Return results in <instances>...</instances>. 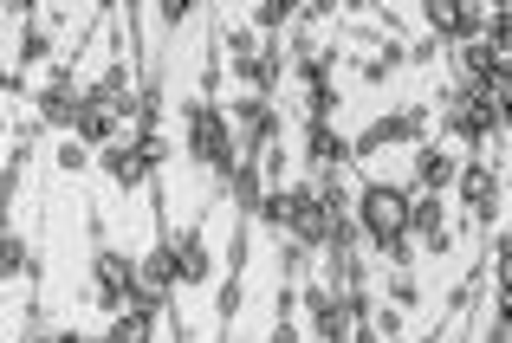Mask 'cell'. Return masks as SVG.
I'll return each mask as SVG.
<instances>
[{
    "label": "cell",
    "mask_w": 512,
    "mask_h": 343,
    "mask_svg": "<svg viewBox=\"0 0 512 343\" xmlns=\"http://www.w3.org/2000/svg\"><path fill=\"white\" fill-rule=\"evenodd\" d=\"M13 266H20V240L0 227V272H13Z\"/></svg>",
    "instance_id": "obj_13"
},
{
    "label": "cell",
    "mask_w": 512,
    "mask_h": 343,
    "mask_svg": "<svg viewBox=\"0 0 512 343\" xmlns=\"http://www.w3.org/2000/svg\"><path fill=\"white\" fill-rule=\"evenodd\" d=\"M104 343H111V337H104Z\"/></svg>",
    "instance_id": "obj_15"
},
{
    "label": "cell",
    "mask_w": 512,
    "mask_h": 343,
    "mask_svg": "<svg viewBox=\"0 0 512 343\" xmlns=\"http://www.w3.org/2000/svg\"><path fill=\"white\" fill-rule=\"evenodd\" d=\"M78 136H85V143H111V104H85V111H78Z\"/></svg>",
    "instance_id": "obj_5"
},
{
    "label": "cell",
    "mask_w": 512,
    "mask_h": 343,
    "mask_svg": "<svg viewBox=\"0 0 512 343\" xmlns=\"http://www.w3.org/2000/svg\"><path fill=\"white\" fill-rule=\"evenodd\" d=\"M363 221H370L376 240H402V233H409V201H402L396 188H370V195H363Z\"/></svg>",
    "instance_id": "obj_2"
},
{
    "label": "cell",
    "mask_w": 512,
    "mask_h": 343,
    "mask_svg": "<svg viewBox=\"0 0 512 343\" xmlns=\"http://www.w3.org/2000/svg\"><path fill=\"white\" fill-rule=\"evenodd\" d=\"M188 149H195L201 162H221V169H227V156H234V149H227L221 117H214V111H201V104L188 111Z\"/></svg>",
    "instance_id": "obj_3"
},
{
    "label": "cell",
    "mask_w": 512,
    "mask_h": 343,
    "mask_svg": "<svg viewBox=\"0 0 512 343\" xmlns=\"http://www.w3.org/2000/svg\"><path fill=\"white\" fill-rule=\"evenodd\" d=\"M312 156H318V162H338V156H344V149H338V143H331V130H312Z\"/></svg>",
    "instance_id": "obj_12"
},
{
    "label": "cell",
    "mask_w": 512,
    "mask_h": 343,
    "mask_svg": "<svg viewBox=\"0 0 512 343\" xmlns=\"http://www.w3.org/2000/svg\"><path fill=\"white\" fill-rule=\"evenodd\" d=\"M487 130V117L474 111V104H461V111H454V136H480Z\"/></svg>",
    "instance_id": "obj_9"
},
{
    "label": "cell",
    "mask_w": 512,
    "mask_h": 343,
    "mask_svg": "<svg viewBox=\"0 0 512 343\" xmlns=\"http://www.w3.org/2000/svg\"><path fill=\"white\" fill-rule=\"evenodd\" d=\"M448 175H454V169H448V156H435V149H428V156H422V182H428V188H441Z\"/></svg>",
    "instance_id": "obj_8"
},
{
    "label": "cell",
    "mask_w": 512,
    "mask_h": 343,
    "mask_svg": "<svg viewBox=\"0 0 512 343\" xmlns=\"http://www.w3.org/2000/svg\"><path fill=\"white\" fill-rule=\"evenodd\" d=\"M415 123L422 117H383L370 136H363V149H383V143H396V136H415Z\"/></svg>",
    "instance_id": "obj_6"
},
{
    "label": "cell",
    "mask_w": 512,
    "mask_h": 343,
    "mask_svg": "<svg viewBox=\"0 0 512 343\" xmlns=\"http://www.w3.org/2000/svg\"><path fill=\"white\" fill-rule=\"evenodd\" d=\"M143 337H150V311H130V318L111 331V343H143Z\"/></svg>",
    "instance_id": "obj_7"
},
{
    "label": "cell",
    "mask_w": 512,
    "mask_h": 343,
    "mask_svg": "<svg viewBox=\"0 0 512 343\" xmlns=\"http://www.w3.org/2000/svg\"><path fill=\"white\" fill-rule=\"evenodd\" d=\"M52 343H85V337H52Z\"/></svg>",
    "instance_id": "obj_14"
},
{
    "label": "cell",
    "mask_w": 512,
    "mask_h": 343,
    "mask_svg": "<svg viewBox=\"0 0 512 343\" xmlns=\"http://www.w3.org/2000/svg\"><path fill=\"white\" fill-rule=\"evenodd\" d=\"M409 227H415V233H441V214H435V201H422V208H409Z\"/></svg>",
    "instance_id": "obj_10"
},
{
    "label": "cell",
    "mask_w": 512,
    "mask_h": 343,
    "mask_svg": "<svg viewBox=\"0 0 512 343\" xmlns=\"http://www.w3.org/2000/svg\"><path fill=\"white\" fill-rule=\"evenodd\" d=\"M98 292H104V305H117V298L130 292V259L98 253Z\"/></svg>",
    "instance_id": "obj_4"
},
{
    "label": "cell",
    "mask_w": 512,
    "mask_h": 343,
    "mask_svg": "<svg viewBox=\"0 0 512 343\" xmlns=\"http://www.w3.org/2000/svg\"><path fill=\"white\" fill-rule=\"evenodd\" d=\"M266 214H273V221H286L299 240H325V233H331V208L318 195H286V201H273Z\"/></svg>",
    "instance_id": "obj_1"
},
{
    "label": "cell",
    "mask_w": 512,
    "mask_h": 343,
    "mask_svg": "<svg viewBox=\"0 0 512 343\" xmlns=\"http://www.w3.org/2000/svg\"><path fill=\"white\" fill-rule=\"evenodd\" d=\"M111 175H117V182H137V175H143V156H111Z\"/></svg>",
    "instance_id": "obj_11"
}]
</instances>
